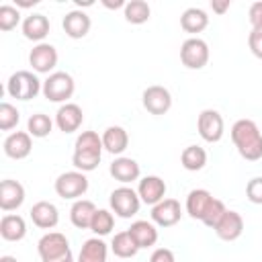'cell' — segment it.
Returning <instances> with one entry per match:
<instances>
[{"mask_svg":"<svg viewBox=\"0 0 262 262\" xmlns=\"http://www.w3.org/2000/svg\"><path fill=\"white\" fill-rule=\"evenodd\" d=\"M94 213H96V205L92 201L78 199V201H74V205L70 209V221L78 229H90Z\"/></svg>","mask_w":262,"mask_h":262,"instance_id":"obj_24","label":"cell"},{"mask_svg":"<svg viewBox=\"0 0 262 262\" xmlns=\"http://www.w3.org/2000/svg\"><path fill=\"white\" fill-rule=\"evenodd\" d=\"M182 209L176 199H164L151 207V221L160 227H172L180 221Z\"/></svg>","mask_w":262,"mask_h":262,"instance_id":"obj_12","label":"cell"},{"mask_svg":"<svg viewBox=\"0 0 262 262\" xmlns=\"http://www.w3.org/2000/svg\"><path fill=\"white\" fill-rule=\"evenodd\" d=\"M137 194L141 199V203L145 205H158L160 201H164L166 196V182L160 178V176H145L139 180V186H137Z\"/></svg>","mask_w":262,"mask_h":262,"instance_id":"obj_16","label":"cell"},{"mask_svg":"<svg viewBox=\"0 0 262 262\" xmlns=\"http://www.w3.org/2000/svg\"><path fill=\"white\" fill-rule=\"evenodd\" d=\"M111 250H113V254H115L117 258H133V256L139 252L137 244L133 242V237H131V233H129L127 229L115 233V237H113V242H111Z\"/></svg>","mask_w":262,"mask_h":262,"instance_id":"obj_30","label":"cell"},{"mask_svg":"<svg viewBox=\"0 0 262 262\" xmlns=\"http://www.w3.org/2000/svg\"><path fill=\"white\" fill-rule=\"evenodd\" d=\"M211 8H213V12H217V14H225V12L229 10V0H213V2H211Z\"/></svg>","mask_w":262,"mask_h":262,"instance_id":"obj_41","label":"cell"},{"mask_svg":"<svg viewBox=\"0 0 262 262\" xmlns=\"http://www.w3.org/2000/svg\"><path fill=\"white\" fill-rule=\"evenodd\" d=\"M149 262H176V258H174V252H172V250H168V248H158V250L151 252Z\"/></svg>","mask_w":262,"mask_h":262,"instance_id":"obj_40","label":"cell"},{"mask_svg":"<svg viewBox=\"0 0 262 262\" xmlns=\"http://www.w3.org/2000/svg\"><path fill=\"white\" fill-rule=\"evenodd\" d=\"M23 35L29 39V41H39L43 43V39L49 35V18L41 12H35V14H29L25 20H23Z\"/></svg>","mask_w":262,"mask_h":262,"instance_id":"obj_21","label":"cell"},{"mask_svg":"<svg viewBox=\"0 0 262 262\" xmlns=\"http://www.w3.org/2000/svg\"><path fill=\"white\" fill-rule=\"evenodd\" d=\"M82 121H84V113H82V108H80L76 102H66V104H61V106L57 108V113H55V125H57V129L63 131V133H74V131H78L80 125H82Z\"/></svg>","mask_w":262,"mask_h":262,"instance_id":"obj_15","label":"cell"},{"mask_svg":"<svg viewBox=\"0 0 262 262\" xmlns=\"http://www.w3.org/2000/svg\"><path fill=\"white\" fill-rule=\"evenodd\" d=\"M100 137H102L104 149H106L108 154H113V156H121V154L127 149V145H129V135H127V131H125L123 127H119V125L106 127Z\"/></svg>","mask_w":262,"mask_h":262,"instance_id":"obj_23","label":"cell"},{"mask_svg":"<svg viewBox=\"0 0 262 262\" xmlns=\"http://www.w3.org/2000/svg\"><path fill=\"white\" fill-rule=\"evenodd\" d=\"M246 196H248L250 203L262 205V176H256V178L248 180V184H246Z\"/></svg>","mask_w":262,"mask_h":262,"instance_id":"obj_37","label":"cell"},{"mask_svg":"<svg viewBox=\"0 0 262 262\" xmlns=\"http://www.w3.org/2000/svg\"><path fill=\"white\" fill-rule=\"evenodd\" d=\"M180 61L188 70H201L209 61V45L199 37H190L180 47Z\"/></svg>","mask_w":262,"mask_h":262,"instance_id":"obj_8","label":"cell"},{"mask_svg":"<svg viewBox=\"0 0 262 262\" xmlns=\"http://www.w3.org/2000/svg\"><path fill=\"white\" fill-rule=\"evenodd\" d=\"M196 129H199V135H201L207 143H217V141H221L223 131H225V123H223L221 113L215 111V108H205V111H201V115H199V119H196Z\"/></svg>","mask_w":262,"mask_h":262,"instance_id":"obj_9","label":"cell"},{"mask_svg":"<svg viewBox=\"0 0 262 262\" xmlns=\"http://www.w3.org/2000/svg\"><path fill=\"white\" fill-rule=\"evenodd\" d=\"M29 63L37 74H49L57 66V49L51 43H37L29 53Z\"/></svg>","mask_w":262,"mask_h":262,"instance_id":"obj_11","label":"cell"},{"mask_svg":"<svg viewBox=\"0 0 262 262\" xmlns=\"http://www.w3.org/2000/svg\"><path fill=\"white\" fill-rule=\"evenodd\" d=\"M37 4V0H16V8L20 6V8H29V6H35Z\"/></svg>","mask_w":262,"mask_h":262,"instance_id":"obj_43","label":"cell"},{"mask_svg":"<svg viewBox=\"0 0 262 262\" xmlns=\"http://www.w3.org/2000/svg\"><path fill=\"white\" fill-rule=\"evenodd\" d=\"M18 121H20L18 108L14 104H10V102H2L0 104V129L2 131H10V129H14L18 125Z\"/></svg>","mask_w":262,"mask_h":262,"instance_id":"obj_34","label":"cell"},{"mask_svg":"<svg viewBox=\"0 0 262 262\" xmlns=\"http://www.w3.org/2000/svg\"><path fill=\"white\" fill-rule=\"evenodd\" d=\"M102 149H104L102 137L96 131H82L74 143V154H72L74 168L84 174L96 170L102 158Z\"/></svg>","mask_w":262,"mask_h":262,"instance_id":"obj_1","label":"cell"},{"mask_svg":"<svg viewBox=\"0 0 262 262\" xmlns=\"http://www.w3.org/2000/svg\"><path fill=\"white\" fill-rule=\"evenodd\" d=\"M248 18L252 25V31H262V2H254L248 10Z\"/></svg>","mask_w":262,"mask_h":262,"instance_id":"obj_38","label":"cell"},{"mask_svg":"<svg viewBox=\"0 0 262 262\" xmlns=\"http://www.w3.org/2000/svg\"><path fill=\"white\" fill-rule=\"evenodd\" d=\"M225 211H227V207L223 205V201L213 199V203H211L209 211H207V213H205V217H203V223H205L207 227L215 229V225L219 223V219L223 217V213H225Z\"/></svg>","mask_w":262,"mask_h":262,"instance_id":"obj_36","label":"cell"},{"mask_svg":"<svg viewBox=\"0 0 262 262\" xmlns=\"http://www.w3.org/2000/svg\"><path fill=\"white\" fill-rule=\"evenodd\" d=\"M20 20V12L12 4H2L0 6V31H12Z\"/></svg>","mask_w":262,"mask_h":262,"instance_id":"obj_35","label":"cell"},{"mask_svg":"<svg viewBox=\"0 0 262 262\" xmlns=\"http://www.w3.org/2000/svg\"><path fill=\"white\" fill-rule=\"evenodd\" d=\"M231 141L244 160L256 162L262 158V133L252 119H239L231 125Z\"/></svg>","mask_w":262,"mask_h":262,"instance_id":"obj_2","label":"cell"},{"mask_svg":"<svg viewBox=\"0 0 262 262\" xmlns=\"http://www.w3.org/2000/svg\"><path fill=\"white\" fill-rule=\"evenodd\" d=\"M141 102H143V108L149 115H166L172 106V94H170L168 88H164L160 84H154V86H147L143 90Z\"/></svg>","mask_w":262,"mask_h":262,"instance_id":"obj_10","label":"cell"},{"mask_svg":"<svg viewBox=\"0 0 262 262\" xmlns=\"http://www.w3.org/2000/svg\"><path fill=\"white\" fill-rule=\"evenodd\" d=\"M102 4H104L106 8H121V6L125 8L127 2H123V0H115V2H111V0H102Z\"/></svg>","mask_w":262,"mask_h":262,"instance_id":"obj_42","label":"cell"},{"mask_svg":"<svg viewBox=\"0 0 262 262\" xmlns=\"http://www.w3.org/2000/svg\"><path fill=\"white\" fill-rule=\"evenodd\" d=\"M248 47L258 59H262V31H252L248 35Z\"/></svg>","mask_w":262,"mask_h":262,"instance_id":"obj_39","label":"cell"},{"mask_svg":"<svg viewBox=\"0 0 262 262\" xmlns=\"http://www.w3.org/2000/svg\"><path fill=\"white\" fill-rule=\"evenodd\" d=\"M123 14H125V20L131 23V25H143L149 20V14H151V8L145 0H131L125 4L123 8Z\"/></svg>","mask_w":262,"mask_h":262,"instance_id":"obj_31","label":"cell"},{"mask_svg":"<svg viewBox=\"0 0 262 262\" xmlns=\"http://www.w3.org/2000/svg\"><path fill=\"white\" fill-rule=\"evenodd\" d=\"M63 31L70 39H82L88 35L90 27H92V20L90 16L84 12V10H70L66 16H63Z\"/></svg>","mask_w":262,"mask_h":262,"instance_id":"obj_17","label":"cell"},{"mask_svg":"<svg viewBox=\"0 0 262 262\" xmlns=\"http://www.w3.org/2000/svg\"><path fill=\"white\" fill-rule=\"evenodd\" d=\"M33 149L29 131H14L4 139V154L12 160H25Z\"/></svg>","mask_w":262,"mask_h":262,"instance_id":"obj_18","label":"cell"},{"mask_svg":"<svg viewBox=\"0 0 262 262\" xmlns=\"http://www.w3.org/2000/svg\"><path fill=\"white\" fill-rule=\"evenodd\" d=\"M0 235L6 242H20L27 235V223L20 215L6 213L0 219Z\"/></svg>","mask_w":262,"mask_h":262,"instance_id":"obj_26","label":"cell"},{"mask_svg":"<svg viewBox=\"0 0 262 262\" xmlns=\"http://www.w3.org/2000/svg\"><path fill=\"white\" fill-rule=\"evenodd\" d=\"M213 231L217 233L219 239H223V242H233V239H237V237L244 233V217H242L237 211L227 209V211L223 213V217L219 219V223L215 225Z\"/></svg>","mask_w":262,"mask_h":262,"instance_id":"obj_13","label":"cell"},{"mask_svg":"<svg viewBox=\"0 0 262 262\" xmlns=\"http://www.w3.org/2000/svg\"><path fill=\"white\" fill-rule=\"evenodd\" d=\"M207 25H209L207 12H205L203 8H196V6L186 8V10L182 12V16H180V27H182L186 33H192V35L205 31Z\"/></svg>","mask_w":262,"mask_h":262,"instance_id":"obj_28","label":"cell"},{"mask_svg":"<svg viewBox=\"0 0 262 262\" xmlns=\"http://www.w3.org/2000/svg\"><path fill=\"white\" fill-rule=\"evenodd\" d=\"M106 254H108L106 244L100 237H90L82 244L78 262H106Z\"/></svg>","mask_w":262,"mask_h":262,"instance_id":"obj_27","label":"cell"},{"mask_svg":"<svg viewBox=\"0 0 262 262\" xmlns=\"http://www.w3.org/2000/svg\"><path fill=\"white\" fill-rule=\"evenodd\" d=\"M127 231L131 233V237H133V242L137 244L139 250L141 248H151L158 242V229L151 221H143V219L133 221Z\"/></svg>","mask_w":262,"mask_h":262,"instance_id":"obj_25","label":"cell"},{"mask_svg":"<svg viewBox=\"0 0 262 262\" xmlns=\"http://www.w3.org/2000/svg\"><path fill=\"white\" fill-rule=\"evenodd\" d=\"M108 172H111V176H113L115 180H119L121 184H129V182H133V180H139L141 168H139V164H137L133 158L119 156V158L113 160Z\"/></svg>","mask_w":262,"mask_h":262,"instance_id":"obj_19","label":"cell"},{"mask_svg":"<svg viewBox=\"0 0 262 262\" xmlns=\"http://www.w3.org/2000/svg\"><path fill=\"white\" fill-rule=\"evenodd\" d=\"M213 199H215V196H213L209 190H205V188H194V190H190L188 196H186V213H188L192 219L203 221V217H205V213L209 211Z\"/></svg>","mask_w":262,"mask_h":262,"instance_id":"obj_22","label":"cell"},{"mask_svg":"<svg viewBox=\"0 0 262 262\" xmlns=\"http://www.w3.org/2000/svg\"><path fill=\"white\" fill-rule=\"evenodd\" d=\"M180 164L184 170L188 172H196V170H203L205 164H207V151L201 147V145H188L182 149L180 154Z\"/></svg>","mask_w":262,"mask_h":262,"instance_id":"obj_29","label":"cell"},{"mask_svg":"<svg viewBox=\"0 0 262 262\" xmlns=\"http://www.w3.org/2000/svg\"><path fill=\"white\" fill-rule=\"evenodd\" d=\"M113 227H115V215L108 209H96L92 223H90V229L96 235H108L113 231Z\"/></svg>","mask_w":262,"mask_h":262,"instance_id":"obj_33","label":"cell"},{"mask_svg":"<svg viewBox=\"0 0 262 262\" xmlns=\"http://www.w3.org/2000/svg\"><path fill=\"white\" fill-rule=\"evenodd\" d=\"M74 90H76V84L68 72H53L43 82V96L49 102H63L66 104L68 98H72Z\"/></svg>","mask_w":262,"mask_h":262,"instance_id":"obj_5","label":"cell"},{"mask_svg":"<svg viewBox=\"0 0 262 262\" xmlns=\"http://www.w3.org/2000/svg\"><path fill=\"white\" fill-rule=\"evenodd\" d=\"M55 192L61 199H70V201H78L80 196L86 194L88 190V178L84 172L80 170H72V172H63L57 176L55 180Z\"/></svg>","mask_w":262,"mask_h":262,"instance_id":"obj_6","label":"cell"},{"mask_svg":"<svg viewBox=\"0 0 262 262\" xmlns=\"http://www.w3.org/2000/svg\"><path fill=\"white\" fill-rule=\"evenodd\" d=\"M51 129H53V121L45 113H35L27 121V131H29L31 137L43 139V137H47L51 133Z\"/></svg>","mask_w":262,"mask_h":262,"instance_id":"obj_32","label":"cell"},{"mask_svg":"<svg viewBox=\"0 0 262 262\" xmlns=\"http://www.w3.org/2000/svg\"><path fill=\"white\" fill-rule=\"evenodd\" d=\"M111 209L115 215L123 217V219H129L133 215L139 213V207H141V199L137 194V190H133L131 186H119L111 192Z\"/></svg>","mask_w":262,"mask_h":262,"instance_id":"obj_7","label":"cell"},{"mask_svg":"<svg viewBox=\"0 0 262 262\" xmlns=\"http://www.w3.org/2000/svg\"><path fill=\"white\" fill-rule=\"evenodd\" d=\"M31 219L33 223L39 227V229H53L59 221V213H57V207L49 201H39L31 207Z\"/></svg>","mask_w":262,"mask_h":262,"instance_id":"obj_20","label":"cell"},{"mask_svg":"<svg viewBox=\"0 0 262 262\" xmlns=\"http://www.w3.org/2000/svg\"><path fill=\"white\" fill-rule=\"evenodd\" d=\"M37 252H39L41 262H74L70 242L59 231L45 233L37 244Z\"/></svg>","mask_w":262,"mask_h":262,"instance_id":"obj_3","label":"cell"},{"mask_svg":"<svg viewBox=\"0 0 262 262\" xmlns=\"http://www.w3.org/2000/svg\"><path fill=\"white\" fill-rule=\"evenodd\" d=\"M25 203V186L18 180L6 178L0 182V209L2 211H16Z\"/></svg>","mask_w":262,"mask_h":262,"instance_id":"obj_14","label":"cell"},{"mask_svg":"<svg viewBox=\"0 0 262 262\" xmlns=\"http://www.w3.org/2000/svg\"><path fill=\"white\" fill-rule=\"evenodd\" d=\"M6 92H8L12 98H16V100H31V98H35L39 92H43V84H41V80H39L33 72H29V70H18V72H14V74L8 78V82H6Z\"/></svg>","mask_w":262,"mask_h":262,"instance_id":"obj_4","label":"cell"},{"mask_svg":"<svg viewBox=\"0 0 262 262\" xmlns=\"http://www.w3.org/2000/svg\"><path fill=\"white\" fill-rule=\"evenodd\" d=\"M0 262H18L14 256H0Z\"/></svg>","mask_w":262,"mask_h":262,"instance_id":"obj_44","label":"cell"}]
</instances>
